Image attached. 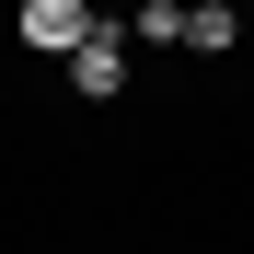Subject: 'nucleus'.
<instances>
[{"label":"nucleus","mask_w":254,"mask_h":254,"mask_svg":"<svg viewBox=\"0 0 254 254\" xmlns=\"http://www.w3.org/2000/svg\"><path fill=\"white\" fill-rule=\"evenodd\" d=\"M81 35H104V23H93V0H23V47H47V58H69Z\"/></svg>","instance_id":"f257e3e1"},{"label":"nucleus","mask_w":254,"mask_h":254,"mask_svg":"<svg viewBox=\"0 0 254 254\" xmlns=\"http://www.w3.org/2000/svg\"><path fill=\"white\" fill-rule=\"evenodd\" d=\"M69 93H127V35H81V47H69Z\"/></svg>","instance_id":"f03ea898"},{"label":"nucleus","mask_w":254,"mask_h":254,"mask_svg":"<svg viewBox=\"0 0 254 254\" xmlns=\"http://www.w3.org/2000/svg\"><path fill=\"white\" fill-rule=\"evenodd\" d=\"M127 47H185V0H139L127 12Z\"/></svg>","instance_id":"7ed1b4c3"},{"label":"nucleus","mask_w":254,"mask_h":254,"mask_svg":"<svg viewBox=\"0 0 254 254\" xmlns=\"http://www.w3.org/2000/svg\"><path fill=\"white\" fill-rule=\"evenodd\" d=\"M231 35H243L231 0H185V47H231Z\"/></svg>","instance_id":"20e7f679"}]
</instances>
